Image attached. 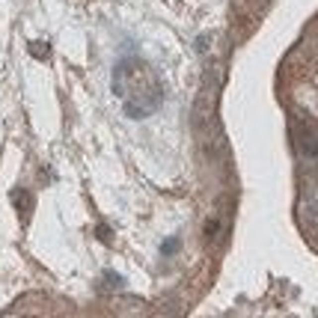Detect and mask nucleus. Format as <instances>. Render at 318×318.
Returning a JSON list of instances; mask_svg holds the SVG:
<instances>
[{"label": "nucleus", "mask_w": 318, "mask_h": 318, "mask_svg": "<svg viewBox=\"0 0 318 318\" xmlns=\"http://www.w3.org/2000/svg\"><path fill=\"white\" fill-rule=\"evenodd\" d=\"M0 318H18V316H0Z\"/></svg>", "instance_id": "nucleus-6"}, {"label": "nucleus", "mask_w": 318, "mask_h": 318, "mask_svg": "<svg viewBox=\"0 0 318 318\" xmlns=\"http://www.w3.org/2000/svg\"><path fill=\"white\" fill-rule=\"evenodd\" d=\"M98 235H101V241H110V232H107V226H98Z\"/></svg>", "instance_id": "nucleus-5"}, {"label": "nucleus", "mask_w": 318, "mask_h": 318, "mask_svg": "<svg viewBox=\"0 0 318 318\" xmlns=\"http://www.w3.org/2000/svg\"><path fill=\"white\" fill-rule=\"evenodd\" d=\"M30 54H36L39 60H45V57H48V45H45V42H33V45H30Z\"/></svg>", "instance_id": "nucleus-2"}, {"label": "nucleus", "mask_w": 318, "mask_h": 318, "mask_svg": "<svg viewBox=\"0 0 318 318\" xmlns=\"http://www.w3.org/2000/svg\"><path fill=\"white\" fill-rule=\"evenodd\" d=\"M12 199L18 202V208H21V211H24V208H27V202H30V196H27V193H21V191H15V193H12Z\"/></svg>", "instance_id": "nucleus-4"}, {"label": "nucleus", "mask_w": 318, "mask_h": 318, "mask_svg": "<svg viewBox=\"0 0 318 318\" xmlns=\"http://www.w3.org/2000/svg\"><path fill=\"white\" fill-rule=\"evenodd\" d=\"M179 247H182V241H179V238H170V241H164V244H161V253H164V256H173Z\"/></svg>", "instance_id": "nucleus-1"}, {"label": "nucleus", "mask_w": 318, "mask_h": 318, "mask_svg": "<svg viewBox=\"0 0 318 318\" xmlns=\"http://www.w3.org/2000/svg\"><path fill=\"white\" fill-rule=\"evenodd\" d=\"M116 286H122V277H116L113 271H107L104 274V289H116Z\"/></svg>", "instance_id": "nucleus-3"}]
</instances>
